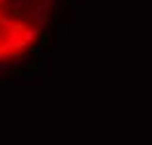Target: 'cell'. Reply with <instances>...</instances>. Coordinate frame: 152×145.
Returning <instances> with one entry per match:
<instances>
[{"mask_svg": "<svg viewBox=\"0 0 152 145\" xmlns=\"http://www.w3.org/2000/svg\"><path fill=\"white\" fill-rule=\"evenodd\" d=\"M0 2H4V0H0Z\"/></svg>", "mask_w": 152, "mask_h": 145, "instance_id": "obj_1", "label": "cell"}]
</instances>
